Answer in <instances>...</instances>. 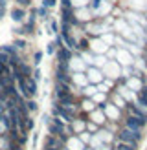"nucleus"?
Instances as JSON below:
<instances>
[{"label": "nucleus", "instance_id": "nucleus-1", "mask_svg": "<svg viewBox=\"0 0 147 150\" xmlns=\"http://www.w3.org/2000/svg\"><path fill=\"white\" fill-rule=\"evenodd\" d=\"M140 137H142V134H140V132H132V130H129V128L121 130V134H120V139L123 141V143L131 145V146H134L136 141H138Z\"/></svg>", "mask_w": 147, "mask_h": 150}, {"label": "nucleus", "instance_id": "nucleus-2", "mask_svg": "<svg viewBox=\"0 0 147 150\" xmlns=\"http://www.w3.org/2000/svg\"><path fill=\"white\" fill-rule=\"evenodd\" d=\"M143 123H145V119H143V117L131 115V117L127 119V128H129V130H132V132H140V128L143 126Z\"/></svg>", "mask_w": 147, "mask_h": 150}, {"label": "nucleus", "instance_id": "nucleus-3", "mask_svg": "<svg viewBox=\"0 0 147 150\" xmlns=\"http://www.w3.org/2000/svg\"><path fill=\"white\" fill-rule=\"evenodd\" d=\"M26 86H28V92H29V97L35 95L37 93V81L31 79V77H28L26 79Z\"/></svg>", "mask_w": 147, "mask_h": 150}, {"label": "nucleus", "instance_id": "nucleus-4", "mask_svg": "<svg viewBox=\"0 0 147 150\" xmlns=\"http://www.w3.org/2000/svg\"><path fill=\"white\" fill-rule=\"evenodd\" d=\"M11 18L15 22H20L22 18H24V11H22V9H13L11 11Z\"/></svg>", "mask_w": 147, "mask_h": 150}, {"label": "nucleus", "instance_id": "nucleus-5", "mask_svg": "<svg viewBox=\"0 0 147 150\" xmlns=\"http://www.w3.org/2000/svg\"><path fill=\"white\" fill-rule=\"evenodd\" d=\"M64 40L68 42V46H70V48H76V42H74V39L68 35V31H64Z\"/></svg>", "mask_w": 147, "mask_h": 150}, {"label": "nucleus", "instance_id": "nucleus-6", "mask_svg": "<svg viewBox=\"0 0 147 150\" xmlns=\"http://www.w3.org/2000/svg\"><path fill=\"white\" fill-rule=\"evenodd\" d=\"M118 150H134V146H131L127 143H120V145H118Z\"/></svg>", "mask_w": 147, "mask_h": 150}, {"label": "nucleus", "instance_id": "nucleus-7", "mask_svg": "<svg viewBox=\"0 0 147 150\" xmlns=\"http://www.w3.org/2000/svg\"><path fill=\"white\" fill-rule=\"evenodd\" d=\"M0 75H9V70L6 64H0Z\"/></svg>", "mask_w": 147, "mask_h": 150}, {"label": "nucleus", "instance_id": "nucleus-8", "mask_svg": "<svg viewBox=\"0 0 147 150\" xmlns=\"http://www.w3.org/2000/svg\"><path fill=\"white\" fill-rule=\"evenodd\" d=\"M54 4H55V0H44L42 7H50V6H54Z\"/></svg>", "mask_w": 147, "mask_h": 150}, {"label": "nucleus", "instance_id": "nucleus-9", "mask_svg": "<svg viewBox=\"0 0 147 150\" xmlns=\"http://www.w3.org/2000/svg\"><path fill=\"white\" fill-rule=\"evenodd\" d=\"M28 108L31 110V112H33V110H37V104H35V101H29V103H28Z\"/></svg>", "mask_w": 147, "mask_h": 150}, {"label": "nucleus", "instance_id": "nucleus-10", "mask_svg": "<svg viewBox=\"0 0 147 150\" xmlns=\"http://www.w3.org/2000/svg\"><path fill=\"white\" fill-rule=\"evenodd\" d=\"M37 13H39V17H46V7H41Z\"/></svg>", "mask_w": 147, "mask_h": 150}, {"label": "nucleus", "instance_id": "nucleus-11", "mask_svg": "<svg viewBox=\"0 0 147 150\" xmlns=\"http://www.w3.org/2000/svg\"><path fill=\"white\" fill-rule=\"evenodd\" d=\"M41 59H42V53L37 51V53H35V62H41Z\"/></svg>", "mask_w": 147, "mask_h": 150}, {"label": "nucleus", "instance_id": "nucleus-12", "mask_svg": "<svg viewBox=\"0 0 147 150\" xmlns=\"http://www.w3.org/2000/svg\"><path fill=\"white\" fill-rule=\"evenodd\" d=\"M140 104H143V106H147V97L140 95Z\"/></svg>", "mask_w": 147, "mask_h": 150}, {"label": "nucleus", "instance_id": "nucleus-13", "mask_svg": "<svg viewBox=\"0 0 147 150\" xmlns=\"http://www.w3.org/2000/svg\"><path fill=\"white\" fill-rule=\"evenodd\" d=\"M15 46H17V48H24L26 42H24V40H17V44H15Z\"/></svg>", "mask_w": 147, "mask_h": 150}, {"label": "nucleus", "instance_id": "nucleus-14", "mask_svg": "<svg viewBox=\"0 0 147 150\" xmlns=\"http://www.w3.org/2000/svg\"><path fill=\"white\" fill-rule=\"evenodd\" d=\"M20 6H29V0H17Z\"/></svg>", "mask_w": 147, "mask_h": 150}, {"label": "nucleus", "instance_id": "nucleus-15", "mask_svg": "<svg viewBox=\"0 0 147 150\" xmlns=\"http://www.w3.org/2000/svg\"><path fill=\"white\" fill-rule=\"evenodd\" d=\"M54 46H55V44H50V46H48V53H54V51H55Z\"/></svg>", "mask_w": 147, "mask_h": 150}, {"label": "nucleus", "instance_id": "nucleus-16", "mask_svg": "<svg viewBox=\"0 0 147 150\" xmlns=\"http://www.w3.org/2000/svg\"><path fill=\"white\" fill-rule=\"evenodd\" d=\"M142 95H143V97H147V86L143 88V92H142Z\"/></svg>", "mask_w": 147, "mask_h": 150}, {"label": "nucleus", "instance_id": "nucleus-17", "mask_svg": "<svg viewBox=\"0 0 147 150\" xmlns=\"http://www.w3.org/2000/svg\"><path fill=\"white\" fill-rule=\"evenodd\" d=\"M145 84H147V79H145Z\"/></svg>", "mask_w": 147, "mask_h": 150}]
</instances>
